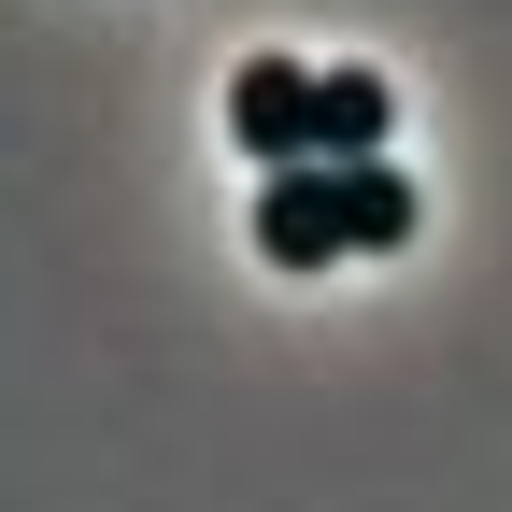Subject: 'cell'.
I'll list each match as a JSON object with an SVG mask.
<instances>
[{
    "label": "cell",
    "mask_w": 512,
    "mask_h": 512,
    "mask_svg": "<svg viewBox=\"0 0 512 512\" xmlns=\"http://www.w3.org/2000/svg\"><path fill=\"white\" fill-rule=\"evenodd\" d=\"M384 242H413V185L356 157V171H271L256 185V256L271 271H328V256H384Z\"/></svg>",
    "instance_id": "obj_1"
},
{
    "label": "cell",
    "mask_w": 512,
    "mask_h": 512,
    "mask_svg": "<svg viewBox=\"0 0 512 512\" xmlns=\"http://www.w3.org/2000/svg\"><path fill=\"white\" fill-rule=\"evenodd\" d=\"M228 143L256 171H313V72L299 57H242V86H228Z\"/></svg>",
    "instance_id": "obj_2"
}]
</instances>
